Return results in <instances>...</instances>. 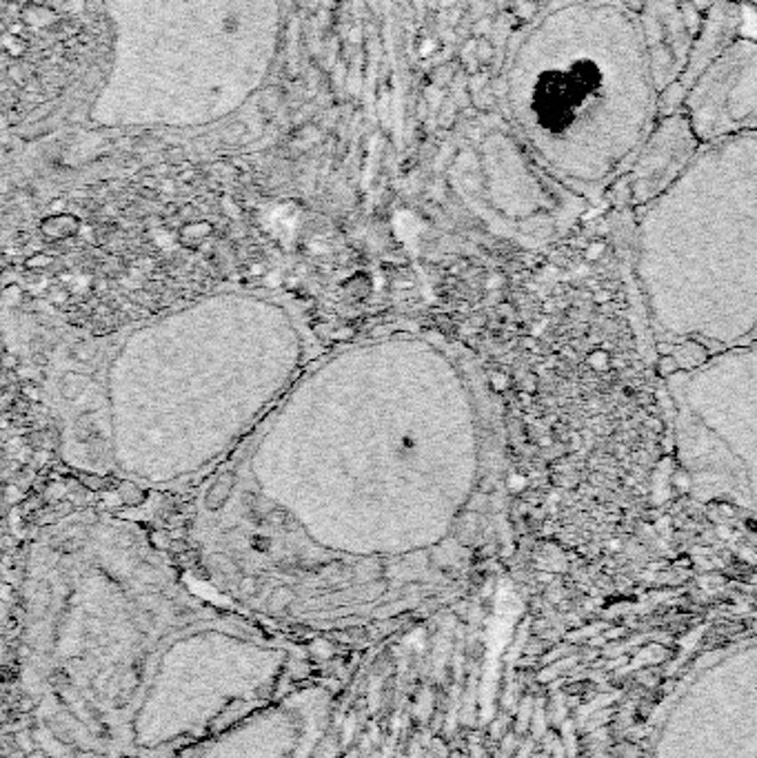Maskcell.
Listing matches in <instances>:
<instances>
[{"label":"cell","instance_id":"obj_3","mask_svg":"<svg viewBox=\"0 0 757 758\" xmlns=\"http://www.w3.org/2000/svg\"><path fill=\"white\" fill-rule=\"evenodd\" d=\"M689 493L757 515V340L666 377Z\"/></svg>","mask_w":757,"mask_h":758},{"label":"cell","instance_id":"obj_13","mask_svg":"<svg viewBox=\"0 0 757 758\" xmlns=\"http://www.w3.org/2000/svg\"><path fill=\"white\" fill-rule=\"evenodd\" d=\"M53 262V257H49V256H44V253H40V256H36V257H29V260H27V266H31V269H43V266H49Z\"/></svg>","mask_w":757,"mask_h":758},{"label":"cell","instance_id":"obj_11","mask_svg":"<svg viewBox=\"0 0 757 758\" xmlns=\"http://www.w3.org/2000/svg\"><path fill=\"white\" fill-rule=\"evenodd\" d=\"M120 499H123L127 506H138V503L145 501V493H142L138 486L133 484H123L120 486Z\"/></svg>","mask_w":757,"mask_h":758},{"label":"cell","instance_id":"obj_2","mask_svg":"<svg viewBox=\"0 0 757 758\" xmlns=\"http://www.w3.org/2000/svg\"><path fill=\"white\" fill-rule=\"evenodd\" d=\"M633 280L666 351L715 355L757 340V133L702 142L635 211Z\"/></svg>","mask_w":757,"mask_h":758},{"label":"cell","instance_id":"obj_10","mask_svg":"<svg viewBox=\"0 0 757 758\" xmlns=\"http://www.w3.org/2000/svg\"><path fill=\"white\" fill-rule=\"evenodd\" d=\"M96 346L89 344V342H78V344H74V349H71V359L78 364H89L93 358H96Z\"/></svg>","mask_w":757,"mask_h":758},{"label":"cell","instance_id":"obj_8","mask_svg":"<svg viewBox=\"0 0 757 758\" xmlns=\"http://www.w3.org/2000/svg\"><path fill=\"white\" fill-rule=\"evenodd\" d=\"M84 388H87V377L83 375H65L60 382V392L65 399H76V397L83 395Z\"/></svg>","mask_w":757,"mask_h":758},{"label":"cell","instance_id":"obj_7","mask_svg":"<svg viewBox=\"0 0 757 758\" xmlns=\"http://www.w3.org/2000/svg\"><path fill=\"white\" fill-rule=\"evenodd\" d=\"M40 229H43V233L47 235V238H58V240L71 238V235L78 233L80 220H78V217L65 216V213H62V216L47 217V220L43 222V226H40Z\"/></svg>","mask_w":757,"mask_h":758},{"label":"cell","instance_id":"obj_4","mask_svg":"<svg viewBox=\"0 0 757 758\" xmlns=\"http://www.w3.org/2000/svg\"><path fill=\"white\" fill-rule=\"evenodd\" d=\"M682 114L702 142L757 133V40L733 38L689 83Z\"/></svg>","mask_w":757,"mask_h":758},{"label":"cell","instance_id":"obj_5","mask_svg":"<svg viewBox=\"0 0 757 758\" xmlns=\"http://www.w3.org/2000/svg\"><path fill=\"white\" fill-rule=\"evenodd\" d=\"M700 146L702 140L682 111L662 115L629 171L607 195H616L635 211L647 207L687 171Z\"/></svg>","mask_w":757,"mask_h":758},{"label":"cell","instance_id":"obj_6","mask_svg":"<svg viewBox=\"0 0 757 758\" xmlns=\"http://www.w3.org/2000/svg\"><path fill=\"white\" fill-rule=\"evenodd\" d=\"M235 477L231 472H222L216 481H213L211 488L204 494V506L207 510H220L227 503V499L231 497V490H234Z\"/></svg>","mask_w":757,"mask_h":758},{"label":"cell","instance_id":"obj_14","mask_svg":"<svg viewBox=\"0 0 757 758\" xmlns=\"http://www.w3.org/2000/svg\"><path fill=\"white\" fill-rule=\"evenodd\" d=\"M746 3H751V4H755V7H757V0H746Z\"/></svg>","mask_w":757,"mask_h":758},{"label":"cell","instance_id":"obj_9","mask_svg":"<svg viewBox=\"0 0 757 758\" xmlns=\"http://www.w3.org/2000/svg\"><path fill=\"white\" fill-rule=\"evenodd\" d=\"M211 231H213L211 225H207V222L189 225V226H185V229H182V240H185V242H189V244L200 242V240L209 238V235H211Z\"/></svg>","mask_w":757,"mask_h":758},{"label":"cell","instance_id":"obj_1","mask_svg":"<svg viewBox=\"0 0 757 758\" xmlns=\"http://www.w3.org/2000/svg\"><path fill=\"white\" fill-rule=\"evenodd\" d=\"M662 89L626 0H551L515 36L505 75L527 151L586 204L629 171L665 115Z\"/></svg>","mask_w":757,"mask_h":758},{"label":"cell","instance_id":"obj_12","mask_svg":"<svg viewBox=\"0 0 757 758\" xmlns=\"http://www.w3.org/2000/svg\"><path fill=\"white\" fill-rule=\"evenodd\" d=\"M83 484H84V488L102 490L107 486V481L102 479V477H96V475H83Z\"/></svg>","mask_w":757,"mask_h":758}]
</instances>
